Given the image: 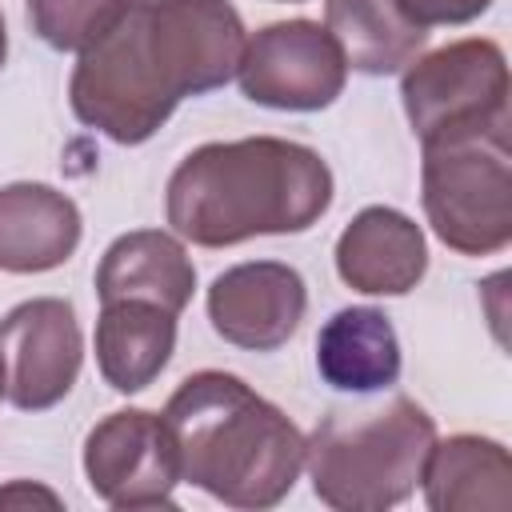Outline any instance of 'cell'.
I'll return each instance as SVG.
<instances>
[{"mask_svg": "<svg viewBox=\"0 0 512 512\" xmlns=\"http://www.w3.org/2000/svg\"><path fill=\"white\" fill-rule=\"evenodd\" d=\"M424 504L432 512H508L512 508V460L492 436L456 432L428 448L420 472Z\"/></svg>", "mask_w": 512, "mask_h": 512, "instance_id": "14", "label": "cell"}, {"mask_svg": "<svg viewBox=\"0 0 512 512\" xmlns=\"http://www.w3.org/2000/svg\"><path fill=\"white\" fill-rule=\"evenodd\" d=\"M244 40V20L228 0H128L124 16L76 60L72 112L116 144H144L184 96L216 92L236 76Z\"/></svg>", "mask_w": 512, "mask_h": 512, "instance_id": "1", "label": "cell"}, {"mask_svg": "<svg viewBox=\"0 0 512 512\" xmlns=\"http://www.w3.org/2000/svg\"><path fill=\"white\" fill-rule=\"evenodd\" d=\"M324 28L344 52V64L364 76H392L416 60L428 32L416 28L396 0H328Z\"/></svg>", "mask_w": 512, "mask_h": 512, "instance_id": "17", "label": "cell"}, {"mask_svg": "<svg viewBox=\"0 0 512 512\" xmlns=\"http://www.w3.org/2000/svg\"><path fill=\"white\" fill-rule=\"evenodd\" d=\"M320 380L336 392L368 396L400 380V340L380 308L352 304L324 320L316 336Z\"/></svg>", "mask_w": 512, "mask_h": 512, "instance_id": "15", "label": "cell"}, {"mask_svg": "<svg viewBox=\"0 0 512 512\" xmlns=\"http://www.w3.org/2000/svg\"><path fill=\"white\" fill-rule=\"evenodd\" d=\"M80 232V208L68 192L36 180L0 188V272H52L72 260Z\"/></svg>", "mask_w": 512, "mask_h": 512, "instance_id": "12", "label": "cell"}, {"mask_svg": "<svg viewBox=\"0 0 512 512\" xmlns=\"http://www.w3.org/2000/svg\"><path fill=\"white\" fill-rule=\"evenodd\" d=\"M0 356H4V396L20 412L56 408L84 364L80 320L68 300L36 296L16 304L0 320Z\"/></svg>", "mask_w": 512, "mask_h": 512, "instance_id": "9", "label": "cell"}, {"mask_svg": "<svg viewBox=\"0 0 512 512\" xmlns=\"http://www.w3.org/2000/svg\"><path fill=\"white\" fill-rule=\"evenodd\" d=\"M176 352V316L148 300H108L96 320V368L108 388L144 392Z\"/></svg>", "mask_w": 512, "mask_h": 512, "instance_id": "16", "label": "cell"}, {"mask_svg": "<svg viewBox=\"0 0 512 512\" xmlns=\"http://www.w3.org/2000/svg\"><path fill=\"white\" fill-rule=\"evenodd\" d=\"M196 292V268L184 244L160 228H136L116 236L96 268V296L108 300H148L180 316Z\"/></svg>", "mask_w": 512, "mask_h": 512, "instance_id": "13", "label": "cell"}, {"mask_svg": "<svg viewBox=\"0 0 512 512\" xmlns=\"http://www.w3.org/2000/svg\"><path fill=\"white\" fill-rule=\"evenodd\" d=\"M236 80L252 104L280 112H320L344 92L348 64L324 24L280 20L244 40Z\"/></svg>", "mask_w": 512, "mask_h": 512, "instance_id": "7", "label": "cell"}, {"mask_svg": "<svg viewBox=\"0 0 512 512\" xmlns=\"http://www.w3.org/2000/svg\"><path fill=\"white\" fill-rule=\"evenodd\" d=\"M332 204V168L284 136L212 140L168 176L164 212L180 240L232 248L252 236L308 232Z\"/></svg>", "mask_w": 512, "mask_h": 512, "instance_id": "2", "label": "cell"}, {"mask_svg": "<svg viewBox=\"0 0 512 512\" xmlns=\"http://www.w3.org/2000/svg\"><path fill=\"white\" fill-rule=\"evenodd\" d=\"M436 420L408 396L372 408H332L304 440L312 492L336 512H384L420 484Z\"/></svg>", "mask_w": 512, "mask_h": 512, "instance_id": "4", "label": "cell"}, {"mask_svg": "<svg viewBox=\"0 0 512 512\" xmlns=\"http://www.w3.org/2000/svg\"><path fill=\"white\" fill-rule=\"evenodd\" d=\"M508 124L424 140L420 200L432 232L460 256H496L512 240V144Z\"/></svg>", "mask_w": 512, "mask_h": 512, "instance_id": "5", "label": "cell"}, {"mask_svg": "<svg viewBox=\"0 0 512 512\" xmlns=\"http://www.w3.org/2000/svg\"><path fill=\"white\" fill-rule=\"evenodd\" d=\"M84 476L108 508H172V488L180 484V452L164 412H108L84 440Z\"/></svg>", "mask_w": 512, "mask_h": 512, "instance_id": "8", "label": "cell"}, {"mask_svg": "<svg viewBox=\"0 0 512 512\" xmlns=\"http://www.w3.org/2000/svg\"><path fill=\"white\" fill-rule=\"evenodd\" d=\"M4 56H8V32H4V12H0V68H4Z\"/></svg>", "mask_w": 512, "mask_h": 512, "instance_id": "21", "label": "cell"}, {"mask_svg": "<svg viewBox=\"0 0 512 512\" xmlns=\"http://www.w3.org/2000/svg\"><path fill=\"white\" fill-rule=\"evenodd\" d=\"M180 452V480L228 508H276L300 480V428L240 376L204 368L164 404Z\"/></svg>", "mask_w": 512, "mask_h": 512, "instance_id": "3", "label": "cell"}, {"mask_svg": "<svg viewBox=\"0 0 512 512\" xmlns=\"http://www.w3.org/2000/svg\"><path fill=\"white\" fill-rule=\"evenodd\" d=\"M336 272L352 292L404 296L428 272V244L412 216L372 204L336 240Z\"/></svg>", "mask_w": 512, "mask_h": 512, "instance_id": "11", "label": "cell"}, {"mask_svg": "<svg viewBox=\"0 0 512 512\" xmlns=\"http://www.w3.org/2000/svg\"><path fill=\"white\" fill-rule=\"evenodd\" d=\"M0 396H4V356H0Z\"/></svg>", "mask_w": 512, "mask_h": 512, "instance_id": "22", "label": "cell"}, {"mask_svg": "<svg viewBox=\"0 0 512 512\" xmlns=\"http://www.w3.org/2000/svg\"><path fill=\"white\" fill-rule=\"evenodd\" d=\"M396 8L416 24V28H436V24H468L492 8V0H396Z\"/></svg>", "mask_w": 512, "mask_h": 512, "instance_id": "19", "label": "cell"}, {"mask_svg": "<svg viewBox=\"0 0 512 512\" xmlns=\"http://www.w3.org/2000/svg\"><path fill=\"white\" fill-rule=\"evenodd\" d=\"M308 308L304 276L280 260H248L208 288V320L220 340L244 352H276L292 340Z\"/></svg>", "mask_w": 512, "mask_h": 512, "instance_id": "10", "label": "cell"}, {"mask_svg": "<svg viewBox=\"0 0 512 512\" xmlns=\"http://www.w3.org/2000/svg\"><path fill=\"white\" fill-rule=\"evenodd\" d=\"M400 100L424 140L508 120V60L496 40H456L404 68Z\"/></svg>", "mask_w": 512, "mask_h": 512, "instance_id": "6", "label": "cell"}, {"mask_svg": "<svg viewBox=\"0 0 512 512\" xmlns=\"http://www.w3.org/2000/svg\"><path fill=\"white\" fill-rule=\"evenodd\" d=\"M12 500H44V504H60L48 488H28V484H8V488H0V504H12Z\"/></svg>", "mask_w": 512, "mask_h": 512, "instance_id": "20", "label": "cell"}, {"mask_svg": "<svg viewBox=\"0 0 512 512\" xmlns=\"http://www.w3.org/2000/svg\"><path fill=\"white\" fill-rule=\"evenodd\" d=\"M32 32L56 52L92 48L128 8V0H24Z\"/></svg>", "mask_w": 512, "mask_h": 512, "instance_id": "18", "label": "cell"}]
</instances>
